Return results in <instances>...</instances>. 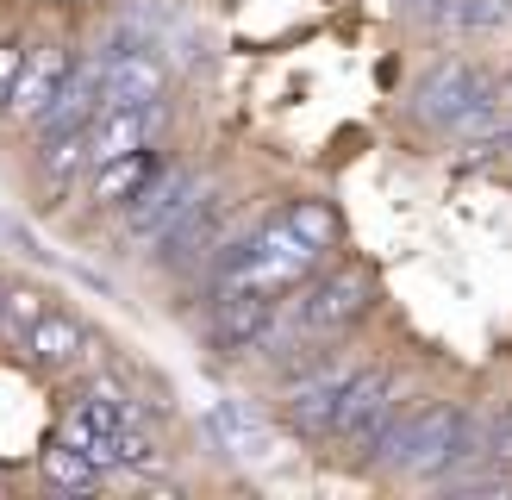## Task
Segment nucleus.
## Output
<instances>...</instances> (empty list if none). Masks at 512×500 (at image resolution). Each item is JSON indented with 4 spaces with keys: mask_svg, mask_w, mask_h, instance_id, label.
I'll return each mask as SVG.
<instances>
[{
    "mask_svg": "<svg viewBox=\"0 0 512 500\" xmlns=\"http://www.w3.org/2000/svg\"><path fill=\"white\" fill-rule=\"evenodd\" d=\"M157 113L163 107H100V119L88 125V163H113L125 157V150L150 144V132H157Z\"/></svg>",
    "mask_w": 512,
    "mask_h": 500,
    "instance_id": "10",
    "label": "nucleus"
},
{
    "mask_svg": "<svg viewBox=\"0 0 512 500\" xmlns=\"http://www.w3.org/2000/svg\"><path fill=\"white\" fill-rule=\"evenodd\" d=\"M488 457H494V463H506V469H512V413H506V419H500V432H494V444H488Z\"/></svg>",
    "mask_w": 512,
    "mask_h": 500,
    "instance_id": "18",
    "label": "nucleus"
},
{
    "mask_svg": "<svg viewBox=\"0 0 512 500\" xmlns=\"http://www.w3.org/2000/svg\"><path fill=\"white\" fill-rule=\"evenodd\" d=\"M75 350H82V325H75L69 313H57V307H44V313H38V325L25 332V357L44 363V369L75 363Z\"/></svg>",
    "mask_w": 512,
    "mask_h": 500,
    "instance_id": "12",
    "label": "nucleus"
},
{
    "mask_svg": "<svg viewBox=\"0 0 512 500\" xmlns=\"http://www.w3.org/2000/svg\"><path fill=\"white\" fill-rule=\"evenodd\" d=\"M69 69H75V57H69L63 44H32V50H25V63H19V75H13V107L7 113L38 119L50 100H57V88L69 82Z\"/></svg>",
    "mask_w": 512,
    "mask_h": 500,
    "instance_id": "7",
    "label": "nucleus"
},
{
    "mask_svg": "<svg viewBox=\"0 0 512 500\" xmlns=\"http://www.w3.org/2000/svg\"><path fill=\"white\" fill-rule=\"evenodd\" d=\"M19 63H25V44L19 38H0V119H7V107H13V75H19Z\"/></svg>",
    "mask_w": 512,
    "mask_h": 500,
    "instance_id": "16",
    "label": "nucleus"
},
{
    "mask_svg": "<svg viewBox=\"0 0 512 500\" xmlns=\"http://www.w3.org/2000/svg\"><path fill=\"white\" fill-rule=\"evenodd\" d=\"M157 169H163V163L150 157L144 144L125 150V157H113V163H100V169H94V207H125V200H132Z\"/></svg>",
    "mask_w": 512,
    "mask_h": 500,
    "instance_id": "11",
    "label": "nucleus"
},
{
    "mask_svg": "<svg viewBox=\"0 0 512 500\" xmlns=\"http://www.w3.org/2000/svg\"><path fill=\"white\" fill-rule=\"evenodd\" d=\"M0 307H7V282H0Z\"/></svg>",
    "mask_w": 512,
    "mask_h": 500,
    "instance_id": "20",
    "label": "nucleus"
},
{
    "mask_svg": "<svg viewBox=\"0 0 512 500\" xmlns=\"http://www.w3.org/2000/svg\"><path fill=\"white\" fill-rule=\"evenodd\" d=\"M119 463H132V469H157V444H150L144 432H132V425H119Z\"/></svg>",
    "mask_w": 512,
    "mask_h": 500,
    "instance_id": "17",
    "label": "nucleus"
},
{
    "mask_svg": "<svg viewBox=\"0 0 512 500\" xmlns=\"http://www.w3.org/2000/svg\"><path fill=\"white\" fill-rule=\"evenodd\" d=\"M44 482H50V488H63V494H82V488L100 482V469L63 438V444H50V450H44Z\"/></svg>",
    "mask_w": 512,
    "mask_h": 500,
    "instance_id": "14",
    "label": "nucleus"
},
{
    "mask_svg": "<svg viewBox=\"0 0 512 500\" xmlns=\"http://www.w3.org/2000/svg\"><path fill=\"white\" fill-rule=\"evenodd\" d=\"M369 300H375L369 275L363 269H338V275H325V282H313L300 294V325L313 338H338V332H350V325L369 313Z\"/></svg>",
    "mask_w": 512,
    "mask_h": 500,
    "instance_id": "3",
    "label": "nucleus"
},
{
    "mask_svg": "<svg viewBox=\"0 0 512 500\" xmlns=\"http://www.w3.org/2000/svg\"><path fill=\"white\" fill-rule=\"evenodd\" d=\"M207 194V175H188V169H157L150 182L125 200V225H132V238H157L163 225H175L194 200Z\"/></svg>",
    "mask_w": 512,
    "mask_h": 500,
    "instance_id": "4",
    "label": "nucleus"
},
{
    "mask_svg": "<svg viewBox=\"0 0 512 500\" xmlns=\"http://www.w3.org/2000/svg\"><path fill=\"white\" fill-rule=\"evenodd\" d=\"M350 375H356V363H313V369H306L300 382L288 388L281 413H288V425H294L300 438H331V413H338Z\"/></svg>",
    "mask_w": 512,
    "mask_h": 500,
    "instance_id": "5",
    "label": "nucleus"
},
{
    "mask_svg": "<svg viewBox=\"0 0 512 500\" xmlns=\"http://www.w3.org/2000/svg\"><path fill=\"white\" fill-rule=\"evenodd\" d=\"M38 313H44V294H32V288H7L0 325H7V338H13V344H25V332L38 325Z\"/></svg>",
    "mask_w": 512,
    "mask_h": 500,
    "instance_id": "15",
    "label": "nucleus"
},
{
    "mask_svg": "<svg viewBox=\"0 0 512 500\" xmlns=\"http://www.w3.org/2000/svg\"><path fill=\"white\" fill-rule=\"evenodd\" d=\"M469 457H475V419L463 407H406L400 425L375 450V463H388L400 475H450Z\"/></svg>",
    "mask_w": 512,
    "mask_h": 500,
    "instance_id": "1",
    "label": "nucleus"
},
{
    "mask_svg": "<svg viewBox=\"0 0 512 500\" xmlns=\"http://www.w3.org/2000/svg\"><path fill=\"white\" fill-rule=\"evenodd\" d=\"M419 119L425 125H481L500 100H494V82L481 75L475 63H463V57H450V63H438L419 82Z\"/></svg>",
    "mask_w": 512,
    "mask_h": 500,
    "instance_id": "2",
    "label": "nucleus"
},
{
    "mask_svg": "<svg viewBox=\"0 0 512 500\" xmlns=\"http://www.w3.org/2000/svg\"><path fill=\"white\" fill-rule=\"evenodd\" d=\"M281 219H288V232H294L300 244H313L319 257L338 244V213H331L325 200H288V213H281Z\"/></svg>",
    "mask_w": 512,
    "mask_h": 500,
    "instance_id": "13",
    "label": "nucleus"
},
{
    "mask_svg": "<svg viewBox=\"0 0 512 500\" xmlns=\"http://www.w3.org/2000/svg\"><path fill=\"white\" fill-rule=\"evenodd\" d=\"M219 219H225V200L207 188V194H200V200H194V207H188L182 219L157 232V244H163L157 257H163L169 269H188V263H200V257L213 250V238H219Z\"/></svg>",
    "mask_w": 512,
    "mask_h": 500,
    "instance_id": "9",
    "label": "nucleus"
},
{
    "mask_svg": "<svg viewBox=\"0 0 512 500\" xmlns=\"http://www.w3.org/2000/svg\"><path fill=\"white\" fill-rule=\"evenodd\" d=\"M500 150H512V125H506V132H500Z\"/></svg>",
    "mask_w": 512,
    "mask_h": 500,
    "instance_id": "19",
    "label": "nucleus"
},
{
    "mask_svg": "<svg viewBox=\"0 0 512 500\" xmlns=\"http://www.w3.org/2000/svg\"><path fill=\"white\" fill-rule=\"evenodd\" d=\"M275 300H281V294L225 288V294H219V313H213V350L238 357V350L263 344V338H269V325H275Z\"/></svg>",
    "mask_w": 512,
    "mask_h": 500,
    "instance_id": "6",
    "label": "nucleus"
},
{
    "mask_svg": "<svg viewBox=\"0 0 512 500\" xmlns=\"http://www.w3.org/2000/svg\"><path fill=\"white\" fill-rule=\"evenodd\" d=\"M163 82L169 75L150 50H119V57H107V69H100L107 107H163Z\"/></svg>",
    "mask_w": 512,
    "mask_h": 500,
    "instance_id": "8",
    "label": "nucleus"
}]
</instances>
